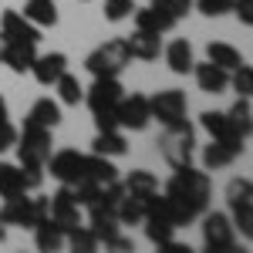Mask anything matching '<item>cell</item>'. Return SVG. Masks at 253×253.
I'll return each instance as SVG.
<instances>
[{"instance_id": "7", "label": "cell", "mask_w": 253, "mask_h": 253, "mask_svg": "<svg viewBox=\"0 0 253 253\" xmlns=\"http://www.w3.org/2000/svg\"><path fill=\"white\" fill-rule=\"evenodd\" d=\"M115 118H118V128H132V132H142L149 128L152 122V112H149V95H122V101L115 105Z\"/></svg>"}, {"instance_id": "10", "label": "cell", "mask_w": 253, "mask_h": 253, "mask_svg": "<svg viewBox=\"0 0 253 253\" xmlns=\"http://www.w3.org/2000/svg\"><path fill=\"white\" fill-rule=\"evenodd\" d=\"M122 95H125V88H122L118 78H95L91 88L84 91V101H88V108H91V115H95V112L115 108L118 101H122Z\"/></svg>"}, {"instance_id": "9", "label": "cell", "mask_w": 253, "mask_h": 253, "mask_svg": "<svg viewBox=\"0 0 253 253\" xmlns=\"http://www.w3.org/2000/svg\"><path fill=\"white\" fill-rule=\"evenodd\" d=\"M149 112H152V118H159L162 125H175V122L186 118V95H182L179 88H166V91H159V95L149 98Z\"/></svg>"}, {"instance_id": "14", "label": "cell", "mask_w": 253, "mask_h": 253, "mask_svg": "<svg viewBox=\"0 0 253 253\" xmlns=\"http://www.w3.org/2000/svg\"><path fill=\"white\" fill-rule=\"evenodd\" d=\"M64 71H68V54H61V51L38 54V58H34V64H31L34 81H38V84H44V88H51V84H54Z\"/></svg>"}, {"instance_id": "29", "label": "cell", "mask_w": 253, "mask_h": 253, "mask_svg": "<svg viewBox=\"0 0 253 253\" xmlns=\"http://www.w3.org/2000/svg\"><path fill=\"white\" fill-rule=\"evenodd\" d=\"M226 118H230V125H233V132L243 142L250 138V132H253V112H250V98H236V105L226 112Z\"/></svg>"}, {"instance_id": "15", "label": "cell", "mask_w": 253, "mask_h": 253, "mask_svg": "<svg viewBox=\"0 0 253 253\" xmlns=\"http://www.w3.org/2000/svg\"><path fill=\"white\" fill-rule=\"evenodd\" d=\"M125 47L135 61H156L162 54V34H152V31H132L125 38Z\"/></svg>"}, {"instance_id": "31", "label": "cell", "mask_w": 253, "mask_h": 253, "mask_svg": "<svg viewBox=\"0 0 253 253\" xmlns=\"http://www.w3.org/2000/svg\"><path fill=\"white\" fill-rule=\"evenodd\" d=\"M122 186H125L128 193H138V196L159 193V179H156V172H149V169H132V172L122 179Z\"/></svg>"}, {"instance_id": "1", "label": "cell", "mask_w": 253, "mask_h": 253, "mask_svg": "<svg viewBox=\"0 0 253 253\" xmlns=\"http://www.w3.org/2000/svg\"><path fill=\"white\" fill-rule=\"evenodd\" d=\"M166 199H169V213H172L175 230L179 226H189L193 219L210 210V196H213V179L206 172H199L193 166L186 169H175V175L166 182Z\"/></svg>"}, {"instance_id": "21", "label": "cell", "mask_w": 253, "mask_h": 253, "mask_svg": "<svg viewBox=\"0 0 253 253\" xmlns=\"http://www.w3.org/2000/svg\"><path fill=\"white\" fill-rule=\"evenodd\" d=\"M31 230H34V243H38L41 253H54V250H61V247H64V230H61L51 216H44L41 223H34V226H31Z\"/></svg>"}, {"instance_id": "44", "label": "cell", "mask_w": 253, "mask_h": 253, "mask_svg": "<svg viewBox=\"0 0 253 253\" xmlns=\"http://www.w3.org/2000/svg\"><path fill=\"white\" fill-rule=\"evenodd\" d=\"M108 250H115V253H122V250H132V240H128V236H118V240L112 243V247H108Z\"/></svg>"}, {"instance_id": "35", "label": "cell", "mask_w": 253, "mask_h": 253, "mask_svg": "<svg viewBox=\"0 0 253 253\" xmlns=\"http://www.w3.org/2000/svg\"><path fill=\"white\" fill-rule=\"evenodd\" d=\"M226 203L230 206H253V182L250 179H230L226 182Z\"/></svg>"}, {"instance_id": "2", "label": "cell", "mask_w": 253, "mask_h": 253, "mask_svg": "<svg viewBox=\"0 0 253 253\" xmlns=\"http://www.w3.org/2000/svg\"><path fill=\"white\" fill-rule=\"evenodd\" d=\"M159 149H162V159H166L172 169L193 166L196 132H193V125H189V118H182V122H175V125H166V132L159 135Z\"/></svg>"}, {"instance_id": "42", "label": "cell", "mask_w": 253, "mask_h": 253, "mask_svg": "<svg viewBox=\"0 0 253 253\" xmlns=\"http://www.w3.org/2000/svg\"><path fill=\"white\" fill-rule=\"evenodd\" d=\"M230 10L240 17L243 27H250V24H253V0H233V3H230Z\"/></svg>"}, {"instance_id": "36", "label": "cell", "mask_w": 253, "mask_h": 253, "mask_svg": "<svg viewBox=\"0 0 253 253\" xmlns=\"http://www.w3.org/2000/svg\"><path fill=\"white\" fill-rule=\"evenodd\" d=\"M230 88H233L240 98H250L253 95V68L247 64V61L233 68V75H230Z\"/></svg>"}, {"instance_id": "19", "label": "cell", "mask_w": 253, "mask_h": 253, "mask_svg": "<svg viewBox=\"0 0 253 253\" xmlns=\"http://www.w3.org/2000/svg\"><path fill=\"white\" fill-rule=\"evenodd\" d=\"M135 14V27L138 31H152V34H166V31H172L179 20L172 17V14H166V10H159V7H135L132 10Z\"/></svg>"}, {"instance_id": "18", "label": "cell", "mask_w": 253, "mask_h": 253, "mask_svg": "<svg viewBox=\"0 0 253 253\" xmlns=\"http://www.w3.org/2000/svg\"><path fill=\"white\" fill-rule=\"evenodd\" d=\"M24 125H38V128H58L61 125V101L54 98H38L34 105H31V112L24 118Z\"/></svg>"}, {"instance_id": "20", "label": "cell", "mask_w": 253, "mask_h": 253, "mask_svg": "<svg viewBox=\"0 0 253 253\" xmlns=\"http://www.w3.org/2000/svg\"><path fill=\"white\" fill-rule=\"evenodd\" d=\"M162 54H166V64H169L172 75H189V71H193L196 54H193V44L186 38H175L169 47H162Z\"/></svg>"}, {"instance_id": "26", "label": "cell", "mask_w": 253, "mask_h": 253, "mask_svg": "<svg viewBox=\"0 0 253 253\" xmlns=\"http://www.w3.org/2000/svg\"><path fill=\"white\" fill-rule=\"evenodd\" d=\"M84 179H91L98 186H108V182L118 179V169L108 156H95L91 152V156H84Z\"/></svg>"}, {"instance_id": "4", "label": "cell", "mask_w": 253, "mask_h": 253, "mask_svg": "<svg viewBox=\"0 0 253 253\" xmlns=\"http://www.w3.org/2000/svg\"><path fill=\"white\" fill-rule=\"evenodd\" d=\"M128 64H132V54L125 47V38L105 41V44H98L95 51L84 58V68L91 71V78H118Z\"/></svg>"}, {"instance_id": "46", "label": "cell", "mask_w": 253, "mask_h": 253, "mask_svg": "<svg viewBox=\"0 0 253 253\" xmlns=\"http://www.w3.org/2000/svg\"><path fill=\"white\" fill-rule=\"evenodd\" d=\"M7 44H10V41H7V34L0 31V61H3V54H7Z\"/></svg>"}, {"instance_id": "30", "label": "cell", "mask_w": 253, "mask_h": 253, "mask_svg": "<svg viewBox=\"0 0 253 253\" xmlns=\"http://www.w3.org/2000/svg\"><path fill=\"white\" fill-rule=\"evenodd\" d=\"M142 223H145V236H149V243H156V247H162V250L175 240V226L169 223V219H162V216H145Z\"/></svg>"}, {"instance_id": "23", "label": "cell", "mask_w": 253, "mask_h": 253, "mask_svg": "<svg viewBox=\"0 0 253 253\" xmlns=\"http://www.w3.org/2000/svg\"><path fill=\"white\" fill-rule=\"evenodd\" d=\"M34 58H38V44H17V41H10L0 64H7L14 75H27L31 64H34Z\"/></svg>"}, {"instance_id": "16", "label": "cell", "mask_w": 253, "mask_h": 253, "mask_svg": "<svg viewBox=\"0 0 253 253\" xmlns=\"http://www.w3.org/2000/svg\"><path fill=\"white\" fill-rule=\"evenodd\" d=\"M88 216H91V223H88V230L95 233L98 247L105 243V250L115 243L118 236H122V223L115 219V213L112 210H88Z\"/></svg>"}, {"instance_id": "3", "label": "cell", "mask_w": 253, "mask_h": 253, "mask_svg": "<svg viewBox=\"0 0 253 253\" xmlns=\"http://www.w3.org/2000/svg\"><path fill=\"white\" fill-rule=\"evenodd\" d=\"M51 213V196H31V193H17L7 196L3 206H0V219L7 226H34L44 216Z\"/></svg>"}, {"instance_id": "24", "label": "cell", "mask_w": 253, "mask_h": 253, "mask_svg": "<svg viewBox=\"0 0 253 253\" xmlns=\"http://www.w3.org/2000/svg\"><path fill=\"white\" fill-rule=\"evenodd\" d=\"M142 216H145V196L125 189L122 199L115 203V219L122 226H135V223H142Z\"/></svg>"}, {"instance_id": "28", "label": "cell", "mask_w": 253, "mask_h": 253, "mask_svg": "<svg viewBox=\"0 0 253 253\" xmlns=\"http://www.w3.org/2000/svg\"><path fill=\"white\" fill-rule=\"evenodd\" d=\"M206 61L219 64L223 71H233L236 64H243L240 51H236L233 44H226V41H210V44H206Z\"/></svg>"}, {"instance_id": "8", "label": "cell", "mask_w": 253, "mask_h": 253, "mask_svg": "<svg viewBox=\"0 0 253 253\" xmlns=\"http://www.w3.org/2000/svg\"><path fill=\"white\" fill-rule=\"evenodd\" d=\"M44 169L54 175L61 186H75L78 179H84V156L78 149H61V152H51Z\"/></svg>"}, {"instance_id": "41", "label": "cell", "mask_w": 253, "mask_h": 253, "mask_svg": "<svg viewBox=\"0 0 253 253\" xmlns=\"http://www.w3.org/2000/svg\"><path fill=\"white\" fill-rule=\"evenodd\" d=\"M14 142H17V128L10 125V118H3V122H0V156H3L7 149H14Z\"/></svg>"}, {"instance_id": "11", "label": "cell", "mask_w": 253, "mask_h": 253, "mask_svg": "<svg viewBox=\"0 0 253 253\" xmlns=\"http://www.w3.org/2000/svg\"><path fill=\"white\" fill-rule=\"evenodd\" d=\"M47 216L58 223L64 233L81 223V206H78V199H75V193H71V186H58V193L51 196V213Z\"/></svg>"}, {"instance_id": "12", "label": "cell", "mask_w": 253, "mask_h": 253, "mask_svg": "<svg viewBox=\"0 0 253 253\" xmlns=\"http://www.w3.org/2000/svg\"><path fill=\"white\" fill-rule=\"evenodd\" d=\"M0 31L7 34V41H17V44H41V27L31 24L20 10H3Z\"/></svg>"}, {"instance_id": "13", "label": "cell", "mask_w": 253, "mask_h": 253, "mask_svg": "<svg viewBox=\"0 0 253 253\" xmlns=\"http://www.w3.org/2000/svg\"><path fill=\"white\" fill-rule=\"evenodd\" d=\"M199 84V91H206V95H223L226 88H230V71H223L219 64L213 61H193V71H189Z\"/></svg>"}, {"instance_id": "22", "label": "cell", "mask_w": 253, "mask_h": 253, "mask_svg": "<svg viewBox=\"0 0 253 253\" xmlns=\"http://www.w3.org/2000/svg\"><path fill=\"white\" fill-rule=\"evenodd\" d=\"M199 125L210 132V138H219V142H233V145H243V138L233 132V125H230L226 112H203V115H199Z\"/></svg>"}, {"instance_id": "39", "label": "cell", "mask_w": 253, "mask_h": 253, "mask_svg": "<svg viewBox=\"0 0 253 253\" xmlns=\"http://www.w3.org/2000/svg\"><path fill=\"white\" fill-rule=\"evenodd\" d=\"M193 3H196V10L206 14V17H223V14H230L233 0H193Z\"/></svg>"}, {"instance_id": "48", "label": "cell", "mask_w": 253, "mask_h": 253, "mask_svg": "<svg viewBox=\"0 0 253 253\" xmlns=\"http://www.w3.org/2000/svg\"><path fill=\"white\" fill-rule=\"evenodd\" d=\"M81 3H84V0H81Z\"/></svg>"}, {"instance_id": "27", "label": "cell", "mask_w": 253, "mask_h": 253, "mask_svg": "<svg viewBox=\"0 0 253 253\" xmlns=\"http://www.w3.org/2000/svg\"><path fill=\"white\" fill-rule=\"evenodd\" d=\"M24 17L38 27H54L58 24V3L54 0H27L24 3Z\"/></svg>"}, {"instance_id": "45", "label": "cell", "mask_w": 253, "mask_h": 253, "mask_svg": "<svg viewBox=\"0 0 253 253\" xmlns=\"http://www.w3.org/2000/svg\"><path fill=\"white\" fill-rule=\"evenodd\" d=\"M3 118H10V108H7V98L0 95V122H3Z\"/></svg>"}, {"instance_id": "47", "label": "cell", "mask_w": 253, "mask_h": 253, "mask_svg": "<svg viewBox=\"0 0 253 253\" xmlns=\"http://www.w3.org/2000/svg\"><path fill=\"white\" fill-rule=\"evenodd\" d=\"M3 240H7V223L0 219V243H3Z\"/></svg>"}, {"instance_id": "38", "label": "cell", "mask_w": 253, "mask_h": 253, "mask_svg": "<svg viewBox=\"0 0 253 253\" xmlns=\"http://www.w3.org/2000/svg\"><path fill=\"white\" fill-rule=\"evenodd\" d=\"M152 7L166 10V14H172L175 20H182L189 10H193V0H152Z\"/></svg>"}, {"instance_id": "25", "label": "cell", "mask_w": 253, "mask_h": 253, "mask_svg": "<svg viewBox=\"0 0 253 253\" xmlns=\"http://www.w3.org/2000/svg\"><path fill=\"white\" fill-rule=\"evenodd\" d=\"M91 152H95V156L118 159V156H125V152H128V142H125V135H122L118 128H105V132H98V135H95Z\"/></svg>"}, {"instance_id": "32", "label": "cell", "mask_w": 253, "mask_h": 253, "mask_svg": "<svg viewBox=\"0 0 253 253\" xmlns=\"http://www.w3.org/2000/svg\"><path fill=\"white\" fill-rule=\"evenodd\" d=\"M17 193H27L24 189V175H20V166L14 162H3L0 159V196H17Z\"/></svg>"}, {"instance_id": "17", "label": "cell", "mask_w": 253, "mask_h": 253, "mask_svg": "<svg viewBox=\"0 0 253 253\" xmlns=\"http://www.w3.org/2000/svg\"><path fill=\"white\" fill-rule=\"evenodd\" d=\"M240 152H243V145H233V142H219V138H213V142L203 149V169H210V172L226 169V166H233V162H236Z\"/></svg>"}, {"instance_id": "34", "label": "cell", "mask_w": 253, "mask_h": 253, "mask_svg": "<svg viewBox=\"0 0 253 253\" xmlns=\"http://www.w3.org/2000/svg\"><path fill=\"white\" fill-rule=\"evenodd\" d=\"M54 88H58V101H61V105H78V101H84V88H81V81L75 78V75H68V71L54 81Z\"/></svg>"}, {"instance_id": "40", "label": "cell", "mask_w": 253, "mask_h": 253, "mask_svg": "<svg viewBox=\"0 0 253 253\" xmlns=\"http://www.w3.org/2000/svg\"><path fill=\"white\" fill-rule=\"evenodd\" d=\"M233 210V226H240V233H253V206H230Z\"/></svg>"}, {"instance_id": "37", "label": "cell", "mask_w": 253, "mask_h": 253, "mask_svg": "<svg viewBox=\"0 0 253 253\" xmlns=\"http://www.w3.org/2000/svg\"><path fill=\"white\" fill-rule=\"evenodd\" d=\"M132 10H135V0H105V20H112V24L132 17Z\"/></svg>"}, {"instance_id": "5", "label": "cell", "mask_w": 253, "mask_h": 253, "mask_svg": "<svg viewBox=\"0 0 253 253\" xmlns=\"http://www.w3.org/2000/svg\"><path fill=\"white\" fill-rule=\"evenodd\" d=\"M51 145H54L51 128H38V125H24V132H17V142H14L20 166L27 169H44V162L51 159Z\"/></svg>"}, {"instance_id": "43", "label": "cell", "mask_w": 253, "mask_h": 253, "mask_svg": "<svg viewBox=\"0 0 253 253\" xmlns=\"http://www.w3.org/2000/svg\"><path fill=\"white\" fill-rule=\"evenodd\" d=\"M95 125H98V132H105V128H118L115 108H108V112H95Z\"/></svg>"}, {"instance_id": "6", "label": "cell", "mask_w": 253, "mask_h": 253, "mask_svg": "<svg viewBox=\"0 0 253 253\" xmlns=\"http://www.w3.org/2000/svg\"><path fill=\"white\" fill-rule=\"evenodd\" d=\"M203 243L210 253H230L236 243V226L226 213H203Z\"/></svg>"}, {"instance_id": "33", "label": "cell", "mask_w": 253, "mask_h": 253, "mask_svg": "<svg viewBox=\"0 0 253 253\" xmlns=\"http://www.w3.org/2000/svg\"><path fill=\"white\" fill-rule=\"evenodd\" d=\"M64 247H71L75 253H95L98 240H95V233H91L84 223H78V226H71V230L64 233Z\"/></svg>"}]
</instances>
